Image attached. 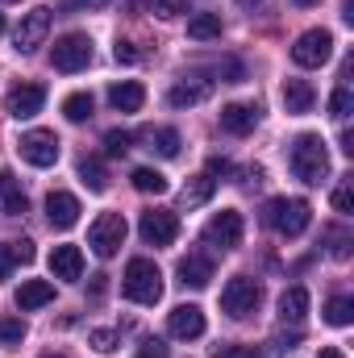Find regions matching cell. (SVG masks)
Returning a JSON list of instances; mask_svg holds the SVG:
<instances>
[{
	"instance_id": "277c9868",
	"label": "cell",
	"mask_w": 354,
	"mask_h": 358,
	"mask_svg": "<svg viewBox=\"0 0 354 358\" xmlns=\"http://www.w3.org/2000/svg\"><path fill=\"white\" fill-rule=\"evenodd\" d=\"M125 234H129V225H125L121 213H100V217L88 225L92 255H96V259H113V255L125 246Z\"/></svg>"
},
{
	"instance_id": "8d00e7d4",
	"label": "cell",
	"mask_w": 354,
	"mask_h": 358,
	"mask_svg": "<svg viewBox=\"0 0 354 358\" xmlns=\"http://www.w3.org/2000/svg\"><path fill=\"white\" fill-rule=\"evenodd\" d=\"M213 358H267L259 346H213Z\"/></svg>"
},
{
	"instance_id": "c3c4849f",
	"label": "cell",
	"mask_w": 354,
	"mask_h": 358,
	"mask_svg": "<svg viewBox=\"0 0 354 358\" xmlns=\"http://www.w3.org/2000/svg\"><path fill=\"white\" fill-rule=\"evenodd\" d=\"M238 4H242V8H263L267 0H238Z\"/></svg>"
},
{
	"instance_id": "f6af8a7d",
	"label": "cell",
	"mask_w": 354,
	"mask_h": 358,
	"mask_svg": "<svg viewBox=\"0 0 354 358\" xmlns=\"http://www.w3.org/2000/svg\"><path fill=\"white\" fill-rule=\"evenodd\" d=\"M229 171V159H208V176H225Z\"/></svg>"
},
{
	"instance_id": "d6a6232c",
	"label": "cell",
	"mask_w": 354,
	"mask_h": 358,
	"mask_svg": "<svg viewBox=\"0 0 354 358\" xmlns=\"http://www.w3.org/2000/svg\"><path fill=\"white\" fill-rule=\"evenodd\" d=\"M129 142H134V134H125V129H108V134H104V150H108L113 159L129 155Z\"/></svg>"
},
{
	"instance_id": "db71d44e",
	"label": "cell",
	"mask_w": 354,
	"mask_h": 358,
	"mask_svg": "<svg viewBox=\"0 0 354 358\" xmlns=\"http://www.w3.org/2000/svg\"><path fill=\"white\" fill-rule=\"evenodd\" d=\"M0 4H8V0H0Z\"/></svg>"
},
{
	"instance_id": "ee69618b",
	"label": "cell",
	"mask_w": 354,
	"mask_h": 358,
	"mask_svg": "<svg viewBox=\"0 0 354 358\" xmlns=\"http://www.w3.org/2000/svg\"><path fill=\"white\" fill-rule=\"evenodd\" d=\"M104 279H108V275H92V300H100V296H104V287H108V283H104Z\"/></svg>"
},
{
	"instance_id": "7c38bea8",
	"label": "cell",
	"mask_w": 354,
	"mask_h": 358,
	"mask_svg": "<svg viewBox=\"0 0 354 358\" xmlns=\"http://www.w3.org/2000/svg\"><path fill=\"white\" fill-rule=\"evenodd\" d=\"M42 104H46V88H42V84H17V88L8 92V100H4L8 117H17V121L38 117V113H42Z\"/></svg>"
},
{
	"instance_id": "484cf974",
	"label": "cell",
	"mask_w": 354,
	"mask_h": 358,
	"mask_svg": "<svg viewBox=\"0 0 354 358\" xmlns=\"http://www.w3.org/2000/svg\"><path fill=\"white\" fill-rule=\"evenodd\" d=\"M129 179H134V187H138L142 196H163V192L171 187V183H167V176H163V171H155V167H138Z\"/></svg>"
},
{
	"instance_id": "6da1fadb",
	"label": "cell",
	"mask_w": 354,
	"mask_h": 358,
	"mask_svg": "<svg viewBox=\"0 0 354 358\" xmlns=\"http://www.w3.org/2000/svg\"><path fill=\"white\" fill-rule=\"evenodd\" d=\"M309 221H313V208L300 196H292V200L288 196H275V200L263 204V225L275 229V234H283V238H300L309 229Z\"/></svg>"
},
{
	"instance_id": "52a82bcc",
	"label": "cell",
	"mask_w": 354,
	"mask_h": 358,
	"mask_svg": "<svg viewBox=\"0 0 354 358\" xmlns=\"http://www.w3.org/2000/svg\"><path fill=\"white\" fill-rule=\"evenodd\" d=\"M92 63V38L88 34H63L55 46H50V67L55 71H84Z\"/></svg>"
},
{
	"instance_id": "44dd1931",
	"label": "cell",
	"mask_w": 354,
	"mask_h": 358,
	"mask_svg": "<svg viewBox=\"0 0 354 358\" xmlns=\"http://www.w3.org/2000/svg\"><path fill=\"white\" fill-rule=\"evenodd\" d=\"M0 204H4V213H8V217H21V213L29 208V200H25L21 183H17V176H13L8 167L0 171Z\"/></svg>"
},
{
	"instance_id": "ac0fdd59",
	"label": "cell",
	"mask_w": 354,
	"mask_h": 358,
	"mask_svg": "<svg viewBox=\"0 0 354 358\" xmlns=\"http://www.w3.org/2000/svg\"><path fill=\"white\" fill-rule=\"evenodd\" d=\"M208 92H213V84H208V80L192 76V80H179L176 88L167 92V104H171V108H192V104L208 100Z\"/></svg>"
},
{
	"instance_id": "5bb4252c",
	"label": "cell",
	"mask_w": 354,
	"mask_h": 358,
	"mask_svg": "<svg viewBox=\"0 0 354 358\" xmlns=\"http://www.w3.org/2000/svg\"><path fill=\"white\" fill-rule=\"evenodd\" d=\"M259 117H263L259 104H225V108H221V129L234 134V138H246V134L259 125Z\"/></svg>"
},
{
	"instance_id": "4fadbf2b",
	"label": "cell",
	"mask_w": 354,
	"mask_h": 358,
	"mask_svg": "<svg viewBox=\"0 0 354 358\" xmlns=\"http://www.w3.org/2000/svg\"><path fill=\"white\" fill-rule=\"evenodd\" d=\"M167 334L179 338V342H196L200 334H204V313L196 308V304H179L167 313Z\"/></svg>"
},
{
	"instance_id": "7dc6e473",
	"label": "cell",
	"mask_w": 354,
	"mask_h": 358,
	"mask_svg": "<svg viewBox=\"0 0 354 358\" xmlns=\"http://www.w3.org/2000/svg\"><path fill=\"white\" fill-rule=\"evenodd\" d=\"M317 358H346V355H342L338 346H325V350H321V355H317Z\"/></svg>"
},
{
	"instance_id": "7402d4cb",
	"label": "cell",
	"mask_w": 354,
	"mask_h": 358,
	"mask_svg": "<svg viewBox=\"0 0 354 358\" xmlns=\"http://www.w3.org/2000/svg\"><path fill=\"white\" fill-rule=\"evenodd\" d=\"M142 142H146V150H150V155H159V159H176L179 146H183V142H179V134H176V129H167V125L146 129V134H142Z\"/></svg>"
},
{
	"instance_id": "b9f144b4",
	"label": "cell",
	"mask_w": 354,
	"mask_h": 358,
	"mask_svg": "<svg viewBox=\"0 0 354 358\" xmlns=\"http://www.w3.org/2000/svg\"><path fill=\"white\" fill-rule=\"evenodd\" d=\"M113 59H117V63H138L134 42H117V46H113Z\"/></svg>"
},
{
	"instance_id": "74e56055",
	"label": "cell",
	"mask_w": 354,
	"mask_h": 358,
	"mask_svg": "<svg viewBox=\"0 0 354 358\" xmlns=\"http://www.w3.org/2000/svg\"><path fill=\"white\" fill-rule=\"evenodd\" d=\"M171 350H167V342L163 338H146L138 350H134V358H167Z\"/></svg>"
},
{
	"instance_id": "603a6c76",
	"label": "cell",
	"mask_w": 354,
	"mask_h": 358,
	"mask_svg": "<svg viewBox=\"0 0 354 358\" xmlns=\"http://www.w3.org/2000/svg\"><path fill=\"white\" fill-rule=\"evenodd\" d=\"M304 313H309V292H304V287H288V292L279 296V321H283V325H300Z\"/></svg>"
},
{
	"instance_id": "5b68a950",
	"label": "cell",
	"mask_w": 354,
	"mask_h": 358,
	"mask_svg": "<svg viewBox=\"0 0 354 358\" xmlns=\"http://www.w3.org/2000/svg\"><path fill=\"white\" fill-rule=\"evenodd\" d=\"M259 304H263V283H259V279L234 275V279L225 283V292H221V308H225L234 321L255 317V313H259Z\"/></svg>"
},
{
	"instance_id": "9a60e30c",
	"label": "cell",
	"mask_w": 354,
	"mask_h": 358,
	"mask_svg": "<svg viewBox=\"0 0 354 358\" xmlns=\"http://www.w3.org/2000/svg\"><path fill=\"white\" fill-rule=\"evenodd\" d=\"M46 221H50L55 229H71V225L80 221V200H76L71 192H50V196H46Z\"/></svg>"
},
{
	"instance_id": "3957f363",
	"label": "cell",
	"mask_w": 354,
	"mask_h": 358,
	"mask_svg": "<svg viewBox=\"0 0 354 358\" xmlns=\"http://www.w3.org/2000/svg\"><path fill=\"white\" fill-rule=\"evenodd\" d=\"M121 292L134 304H159L163 300V271L150 259H129V267L121 275Z\"/></svg>"
},
{
	"instance_id": "f35d334b",
	"label": "cell",
	"mask_w": 354,
	"mask_h": 358,
	"mask_svg": "<svg viewBox=\"0 0 354 358\" xmlns=\"http://www.w3.org/2000/svg\"><path fill=\"white\" fill-rule=\"evenodd\" d=\"M8 250H13V263H34V242H29V238L8 242Z\"/></svg>"
},
{
	"instance_id": "681fc988",
	"label": "cell",
	"mask_w": 354,
	"mask_h": 358,
	"mask_svg": "<svg viewBox=\"0 0 354 358\" xmlns=\"http://www.w3.org/2000/svg\"><path fill=\"white\" fill-rule=\"evenodd\" d=\"M76 4H88V8H104L108 0H76Z\"/></svg>"
},
{
	"instance_id": "30bf717a",
	"label": "cell",
	"mask_w": 354,
	"mask_h": 358,
	"mask_svg": "<svg viewBox=\"0 0 354 358\" xmlns=\"http://www.w3.org/2000/svg\"><path fill=\"white\" fill-rule=\"evenodd\" d=\"M17 150H21V159H25L29 167H55V163H59V138H55L50 129H29V134H21Z\"/></svg>"
},
{
	"instance_id": "f5cc1de1",
	"label": "cell",
	"mask_w": 354,
	"mask_h": 358,
	"mask_svg": "<svg viewBox=\"0 0 354 358\" xmlns=\"http://www.w3.org/2000/svg\"><path fill=\"white\" fill-rule=\"evenodd\" d=\"M42 358H63V355H42Z\"/></svg>"
},
{
	"instance_id": "f546056e",
	"label": "cell",
	"mask_w": 354,
	"mask_h": 358,
	"mask_svg": "<svg viewBox=\"0 0 354 358\" xmlns=\"http://www.w3.org/2000/svg\"><path fill=\"white\" fill-rule=\"evenodd\" d=\"M325 321L338 325V329H346V325L354 321V304L346 300V296H334V300L325 304Z\"/></svg>"
},
{
	"instance_id": "8fae6325",
	"label": "cell",
	"mask_w": 354,
	"mask_h": 358,
	"mask_svg": "<svg viewBox=\"0 0 354 358\" xmlns=\"http://www.w3.org/2000/svg\"><path fill=\"white\" fill-rule=\"evenodd\" d=\"M46 34H50V8H29V13L21 17V25H17L13 42H17L21 55H34V50L46 42Z\"/></svg>"
},
{
	"instance_id": "816d5d0a",
	"label": "cell",
	"mask_w": 354,
	"mask_h": 358,
	"mask_svg": "<svg viewBox=\"0 0 354 358\" xmlns=\"http://www.w3.org/2000/svg\"><path fill=\"white\" fill-rule=\"evenodd\" d=\"M0 34H4V13H0Z\"/></svg>"
},
{
	"instance_id": "4dcf8cb0",
	"label": "cell",
	"mask_w": 354,
	"mask_h": 358,
	"mask_svg": "<svg viewBox=\"0 0 354 358\" xmlns=\"http://www.w3.org/2000/svg\"><path fill=\"white\" fill-rule=\"evenodd\" d=\"M25 342V321L21 317H4L0 321V346H21Z\"/></svg>"
},
{
	"instance_id": "9c48e42d",
	"label": "cell",
	"mask_w": 354,
	"mask_h": 358,
	"mask_svg": "<svg viewBox=\"0 0 354 358\" xmlns=\"http://www.w3.org/2000/svg\"><path fill=\"white\" fill-rule=\"evenodd\" d=\"M138 234L146 246H171L179 238V217L171 208H146L142 221H138Z\"/></svg>"
},
{
	"instance_id": "f1b7e54d",
	"label": "cell",
	"mask_w": 354,
	"mask_h": 358,
	"mask_svg": "<svg viewBox=\"0 0 354 358\" xmlns=\"http://www.w3.org/2000/svg\"><path fill=\"white\" fill-rule=\"evenodd\" d=\"M92 108H96V104H92L88 92H71V96L63 100V117H67V121H88Z\"/></svg>"
},
{
	"instance_id": "bcb514c9",
	"label": "cell",
	"mask_w": 354,
	"mask_h": 358,
	"mask_svg": "<svg viewBox=\"0 0 354 358\" xmlns=\"http://www.w3.org/2000/svg\"><path fill=\"white\" fill-rule=\"evenodd\" d=\"M342 150H346V155H354V134H351V129H342Z\"/></svg>"
},
{
	"instance_id": "d590c367",
	"label": "cell",
	"mask_w": 354,
	"mask_h": 358,
	"mask_svg": "<svg viewBox=\"0 0 354 358\" xmlns=\"http://www.w3.org/2000/svg\"><path fill=\"white\" fill-rule=\"evenodd\" d=\"M325 238H330V255L334 259H351V234L346 229H325Z\"/></svg>"
},
{
	"instance_id": "8992f818",
	"label": "cell",
	"mask_w": 354,
	"mask_h": 358,
	"mask_svg": "<svg viewBox=\"0 0 354 358\" xmlns=\"http://www.w3.org/2000/svg\"><path fill=\"white\" fill-rule=\"evenodd\" d=\"M242 229H246L242 213L238 208H221L204 225V246H213V250H238L242 246Z\"/></svg>"
},
{
	"instance_id": "7bdbcfd3",
	"label": "cell",
	"mask_w": 354,
	"mask_h": 358,
	"mask_svg": "<svg viewBox=\"0 0 354 358\" xmlns=\"http://www.w3.org/2000/svg\"><path fill=\"white\" fill-rule=\"evenodd\" d=\"M8 271H13V250L8 242H0V279H8Z\"/></svg>"
},
{
	"instance_id": "4316f807",
	"label": "cell",
	"mask_w": 354,
	"mask_h": 358,
	"mask_svg": "<svg viewBox=\"0 0 354 358\" xmlns=\"http://www.w3.org/2000/svg\"><path fill=\"white\" fill-rule=\"evenodd\" d=\"M213 187H217V179L208 176V171H204V176H192V183L183 187V208H196V204H204V200L213 196Z\"/></svg>"
},
{
	"instance_id": "ffe728a7",
	"label": "cell",
	"mask_w": 354,
	"mask_h": 358,
	"mask_svg": "<svg viewBox=\"0 0 354 358\" xmlns=\"http://www.w3.org/2000/svg\"><path fill=\"white\" fill-rule=\"evenodd\" d=\"M50 300H55V283H46V279H25V283L17 287V308H21V313L42 308V304H50Z\"/></svg>"
},
{
	"instance_id": "60d3db41",
	"label": "cell",
	"mask_w": 354,
	"mask_h": 358,
	"mask_svg": "<svg viewBox=\"0 0 354 358\" xmlns=\"http://www.w3.org/2000/svg\"><path fill=\"white\" fill-rule=\"evenodd\" d=\"M217 71L225 76V84H242V76H246V71H242V63H234V59H221V67H217Z\"/></svg>"
},
{
	"instance_id": "d6986e66",
	"label": "cell",
	"mask_w": 354,
	"mask_h": 358,
	"mask_svg": "<svg viewBox=\"0 0 354 358\" xmlns=\"http://www.w3.org/2000/svg\"><path fill=\"white\" fill-rule=\"evenodd\" d=\"M108 104H113L117 113H138V108L146 104V88H142L138 80H121V84L108 88Z\"/></svg>"
},
{
	"instance_id": "ba28073f",
	"label": "cell",
	"mask_w": 354,
	"mask_h": 358,
	"mask_svg": "<svg viewBox=\"0 0 354 358\" xmlns=\"http://www.w3.org/2000/svg\"><path fill=\"white\" fill-rule=\"evenodd\" d=\"M334 59V38L330 29H304L292 46V63L296 67H325Z\"/></svg>"
},
{
	"instance_id": "ab89813d",
	"label": "cell",
	"mask_w": 354,
	"mask_h": 358,
	"mask_svg": "<svg viewBox=\"0 0 354 358\" xmlns=\"http://www.w3.org/2000/svg\"><path fill=\"white\" fill-rule=\"evenodd\" d=\"M150 8H155V13H159V17H179V13H183V8H187V0H155V4H150Z\"/></svg>"
},
{
	"instance_id": "cb8c5ba5",
	"label": "cell",
	"mask_w": 354,
	"mask_h": 358,
	"mask_svg": "<svg viewBox=\"0 0 354 358\" xmlns=\"http://www.w3.org/2000/svg\"><path fill=\"white\" fill-rule=\"evenodd\" d=\"M313 100H317V92L309 80H283V108L288 113H309Z\"/></svg>"
},
{
	"instance_id": "83f0119b",
	"label": "cell",
	"mask_w": 354,
	"mask_h": 358,
	"mask_svg": "<svg viewBox=\"0 0 354 358\" xmlns=\"http://www.w3.org/2000/svg\"><path fill=\"white\" fill-rule=\"evenodd\" d=\"M80 179L88 183L92 192H104V187H108V171H104V163H100L96 155H84V159H80Z\"/></svg>"
},
{
	"instance_id": "f907efd6",
	"label": "cell",
	"mask_w": 354,
	"mask_h": 358,
	"mask_svg": "<svg viewBox=\"0 0 354 358\" xmlns=\"http://www.w3.org/2000/svg\"><path fill=\"white\" fill-rule=\"evenodd\" d=\"M292 4H300V8H313V4H321V0H292Z\"/></svg>"
},
{
	"instance_id": "2e32d148",
	"label": "cell",
	"mask_w": 354,
	"mask_h": 358,
	"mask_svg": "<svg viewBox=\"0 0 354 358\" xmlns=\"http://www.w3.org/2000/svg\"><path fill=\"white\" fill-rule=\"evenodd\" d=\"M50 275L63 279V283H76V279L84 275V255H80V246H55V250H50Z\"/></svg>"
},
{
	"instance_id": "1f68e13d",
	"label": "cell",
	"mask_w": 354,
	"mask_h": 358,
	"mask_svg": "<svg viewBox=\"0 0 354 358\" xmlns=\"http://www.w3.org/2000/svg\"><path fill=\"white\" fill-rule=\"evenodd\" d=\"M88 342L100 350V355H113V350L121 346V329H92Z\"/></svg>"
},
{
	"instance_id": "7a4b0ae2",
	"label": "cell",
	"mask_w": 354,
	"mask_h": 358,
	"mask_svg": "<svg viewBox=\"0 0 354 358\" xmlns=\"http://www.w3.org/2000/svg\"><path fill=\"white\" fill-rule=\"evenodd\" d=\"M288 163H292L296 179H304V183H321V179L330 176V150H325V142L317 134H300L292 142Z\"/></svg>"
},
{
	"instance_id": "e575fe53",
	"label": "cell",
	"mask_w": 354,
	"mask_h": 358,
	"mask_svg": "<svg viewBox=\"0 0 354 358\" xmlns=\"http://www.w3.org/2000/svg\"><path fill=\"white\" fill-rule=\"evenodd\" d=\"M334 208H338L342 217L354 213V179H342V183L334 187Z\"/></svg>"
},
{
	"instance_id": "836d02e7",
	"label": "cell",
	"mask_w": 354,
	"mask_h": 358,
	"mask_svg": "<svg viewBox=\"0 0 354 358\" xmlns=\"http://www.w3.org/2000/svg\"><path fill=\"white\" fill-rule=\"evenodd\" d=\"M351 108H354V92L342 84V88H334V96H330V113L342 121V117H351Z\"/></svg>"
},
{
	"instance_id": "d4e9b609",
	"label": "cell",
	"mask_w": 354,
	"mask_h": 358,
	"mask_svg": "<svg viewBox=\"0 0 354 358\" xmlns=\"http://www.w3.org/2000/svg\"><path fill=\"white\" fill-rule=\"evenodd\" d=\"M187 38H196V42L221 38V13H196V17L187 21Z\"/></svg>"
},
{
	"instance_id": "e0dca14e",
	"label": "cell",
	"mask_w": 354,
	"mask_h": 358,
	"mask_svg": "<svg viewBox=\"0 0 354 358\" xmlns=\"http://www.w3.org/2000/svg\"><path fill=\"white\" fill-rule=\"evenodd\" d=\"M176 275H179V283H183V287L200 292V287H208V279H213V263H208L204 255H183V259H179V267H176Z\"/></svg>"
}]
</instances>
